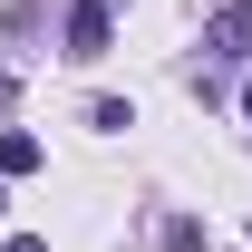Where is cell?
I'll use <instances>...</instances> for the list:
<instances>
[{"mask_svg":"<svg viewBox=\"0 0 252 252\" xmlns=\"http://www.w3.org/2000/svg\"><path fill=\"white\" fill-rule=\"evenodd\" d=\"M107 39H117V10H107V0H78V10H68V59L78 68L107 59Z\"/></svg>","mask_w":252,"mask_h":252,"instance_id":"obj_2","label":"cell"},{"mask_svg":"<svg viewBox=\"0 0 252 252\" xmlns=\"http://www.w3.org/2000/svg\"><path fill=\"white\" fill-rule=\"evenodd\" d=\"M204 59H214V68H243V59H252V0L214 10V30H204Z\"/></svg>","mask_w":252,"mask_h":252,"instance_id":"obj_1","label":"cell"},{"mask_svg":"<svg viewBox=\"0 0 252 252\" xmlns=\"http://www.w3.org/2000/svg\"><path fill=\"white\" fill-rule=\"evenodd\" d=\"M0 214H10V185H0Z\"/></svg>","mask_w":252,"mask_h":252,"instance_id":"obj_5","label":"cell"},{"mask_svg":"<svg viewBox=\"0 0 252 252\" xmlns=\"http://www.w3.org/2000/svg\"><path fill=\"white\" fill-rule=\"evenodd\" d=\"M30 165H39V136H30V126H0V185L30 175Z\"/></svg>","mask_w":252,"mask_h":252,"instance_id":"obj_3","label":"cell"},{"mask_svg":"<svg viewBox=\"0 0 252 252\" xmlns=\"http://www.w3.org/2000/svg\"><path fill=\"white\" fill-rule=\"evenodd\" d=\"M0 252H49V243H39V233H10V243H0Z\"/></svg>","mask_w":252,"mask_h":252,"instance_id":"obj_4","label":"cell"}]
</instances>
